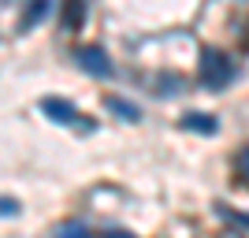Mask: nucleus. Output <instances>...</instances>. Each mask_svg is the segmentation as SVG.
<instances>
[{"instance_id": "f257e3e1", "label": "nucleus", "mask_w": 249, "mask_h": 238, "mask_svg": "<svg viewBox=\"0 0 249 238\" xmlns=\"http://www.w3.org/2000/svg\"><path fill=\"white\" fill-rule=\"evenodd\" d=\"M201 78H205V86H212V90L227 86L231 82V60L216 49H205V56H201Z\"/></svg>"}, {"instance_id": "f03ea898", "label": "nucleus", "mask_w": 249, "mask_h": 238, "mask_svg": "<svg viewBox=\"0 0 249 238\" xmlns=\"http://www.w3.org/2000/svg\"><path fill=\"white\" fill-rule=\"evenodd\" d=\"M78 63H82V71H89L93 78H108V74H112V63L104 56V49H97V45L78 52Z\"/></svg>"}, {"instance_id": "7ed1b4c3", "label": "nucleus", "mask_w": 249, "mask_h": 238, "mask_svg": "<svg viewBox=\"0 0 249 238\" xmlns=\"http://www.w3.org/2000/svg\"><path fill=\"white\" fill-rule=\"evenodd\" d=\"M41 112L49 115V119H56V123H63V127L78 119V112H74V104H67L63 97H45V101H41Z\"/></svg>"}, {"instance_id": "20e7f679", "label": "nucleus", "mask_w": 249, "mask_h": 238, "mask_svg": "<svg viewBox=\"0 0 249 238\" xmlns=\"http://www.w3.org/2000/svg\"><path fill=\"white\" fill-rule=\"evenodd\" d=\"M182 127H186V130H197V134H216V119H212V115H201V112H190L186 119H182Z\"/></svg>"}, {"instance_id": "39448f33", "label": "nucleus", "mask_w": 249, "mask_h": 238, "mask_svg": "<svg viewBox=\"0 0 249 238\" xmlns=\"http://www.w3.org/2000/svg\"><path fill=\"white\" fill-rule=\"evenodd\" d=\"M108 108H112L115 115H126L130 123H134L138 115H142V112H138V108H134V104H130V101H123V97H108Z\"/></svg>"}, {"instance_id": "423d86ee", "label": "nucleus", "mask_w": 249, "mask_h": 238, "mask_svg": "<svg viewBox=\"0 0 249 238\" xmlns=\"http://www.w3.org/2000/svg\"><path fill=\"white\" fill-rule=\"evenodd\" d=\"M56 238H89V231H86V223H67V227H60Z\"/></svg>"}, {"instance_id": "0eeeda50", "label": "nucleus", "mask_w": 249, "mask_h": 238, "mask_svg": "<svg viewBox=\"0 0 249 238\" xmlns=\"http://www.w3.org/2000/svg\"><path fill=\"white\" fill-rule=\"evenodd\" d=\"M15 212H19V205L11 197H0V216H15Z\"/></svg>"}, {"instance_id": "6e6552de", "label": "nucleus", "mask_w": 249, "mask_h": 238, "mask_svg": "<svg viewBox=\"0 0 249 238\" xmlns=\"http://www.w3.org/2000/svg\"><path fill=\"white\" fill-rule=\"evenodd\" d=\"M238 171L249 179V149H242V153H238Z\"/></svg>"}, {"instance_id": "1a4fd4ad", "label": "nucleus", "mask_w": 249, "mask_h": 238, "mask_svg": "<svg viewBox=\"0 0 249 238\" xmlns=\"http://www.w3.org/2000/svg\"><path fill=\"white\" fill-rule=\"evenodd\" d=\"M108 238H130L126 231H108Z\"/></svg>"}, {"instance_id": "9d476101", "label": "nucleus", "mask_w": 249, "mask_h": 238, "mask_svg": "<svg viewBox=\"0 0 249 238\" xmlns=\"http://www.w3.org/2000/svg\"><path fill=\"white\" fill-rule=\"evenodd\" d=\"M238 220H242V223H246V227H249V216H238Z\"/></svg>"}]
</instances>
